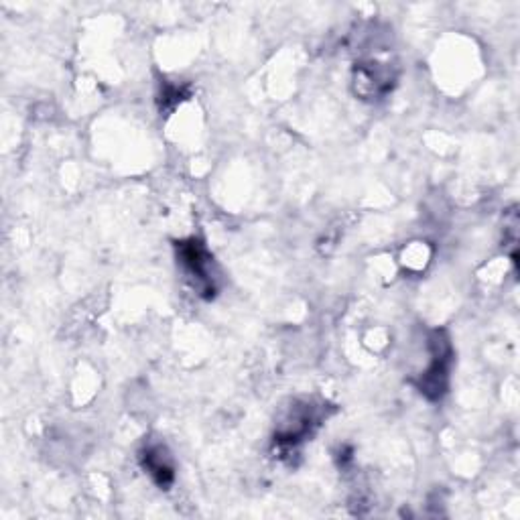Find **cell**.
Listing matches in <instances>:
<instances>
[{"instance_id": "obj_1", "label": "cell", "mask_w": 520, "mask_h": 520, "mask_svg": "<svg viewBox=\"0 0 520 520\" xmlns=\"http://www.w3.org/2000/svg\"><path fill=\"white\" fill-rule=\"evenodd\" d=\"M177 260L193 289L212 299L216 293V273L208 248L195 238L177 242Z\"/></svg>"}, {"instance_id": "obj_2", "label": "cell", "mask_w": 520, "mask_h": 520, "mask_svg": "<svg viewBox=\"0 0 520 520\" xmlns=\"http://www.w3.org/2000/svg\"><path fill=\"white\" fill-rule=\"evenodd\" d=\"M431 346V354L433 360L429 364V368L423 372L419 388L421 393L431 399L437 401L443 397L445 388H447V378H449V364H451V348H449V340L445 338L443 332H435L429 340Z\"/></svg>"}, {"instance_id": "obj_3", "label": "cell", "mask_w": 520, "mask_h": 520, "mask_svg": "<svg viewBox=\"0 0 520 520\" xmlns=\"http://www.w3.org/2000/svg\"><path fill=\"white\" fill-rule=\"evenodd\" d=\"M393 74L380 63H362L356 68V92L364 98H376L382 96L393 86Z\"/></svg>"}, {"instance_id": "obj_4", "label": "cell", "mask_w": 520, "mask_h": 520, "mask_svg": "<svg viewBox=\"0 0 520 520\" xmlns=\"http://www.w3.org/2000/svg\"><path fill=\"white\" fill-rule=\"evenodd\" d=\"M141 462H143V468L147 470V474L153 478V482L157 486L167 490L173 484L175 466H173V460H171V455H169L165 445H161V443L149 445L141 453Z\"/></svg>"}]
</instances>
